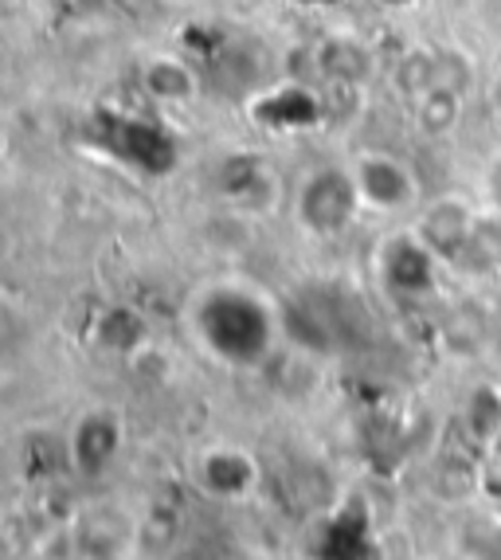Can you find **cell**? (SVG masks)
<instances>
[{
    "mask_svg": "<svg viewBox=\"0 0 501 560\" xmlns=\"http://www.w3.org/2000/svg\"><path fill=\"white\" fill-rule=\"evenodd\" d=\"M361 192L349 165H317L310 168L294 192V215L310 235L334 240L353 224L361 212Z\"/></svg>",
    "mask_w": 501,
    "mask_h": 560,
    "instance_id": "cell-2",
    "label": "cell"
},
{
    "mask_svg": "<svg viewBox=\"0 0 501 560\" xmlns=\"http://www.w3.org/2000/svg\"><path fill=\"white\" fill-rule=\"evenodd\" d=\"M4 153H9V126L0 121V158H4Z\"/></svg>",
    "mask_w": 501,
    "mask_h": 560,
    "instance_id": "cell-11",
    "label": "cell"
},
{
    "mask_svg": "<svg viewBox=\"0 0 501 560\" xmlns=\"http://www.w3.org/2000/svg\"><path fill=\"white\" fill-rule=\"evenodd\" d=\"M411 106H416V126L423 138H451L463 126L466 94L451 86H428L411 94Z\"/></svg>",
    "mask_w": 501,
    "mask_h": 560,
    "instance_id": "cell-6",
    "label": "cell"
},
{
    "mask_svg": "<svg viewBox=\"0 0 501 560\" xmlns=\"http://www.w3.org/2000/svg\"><path fill=\"white\" fill-rule=\"evenodd\" d=\"M161 4H193V0H161Z\"/></svg>",
    "mask_w": 501,
    "mask_h": 560,
    "instance_id": "cell-12",
    "label": "cell"
},
{
    "mask_svg": "<svg viewBox=\"0 0 501 560\" xmlns=\"http://www.w3.org/2000/svg\"><path fill=\"white\" fill-rule=\"evenodd\" d=\"M349 168H353L357 192H361V205L369 208V212L399 215V212L419 208L423 192H419L416 168L404 158H396V153L364 150V153H357V161Z\"/></svg>",
    "mask_w": 501,
    "mask_h": 560,
    "instance_id": "cell-4",
    "label": "cell"
},
{
    "mask_svg": "<svg viewBox=\"0 0 501 560\" xmlns=\"http://www.w3.org/2000/svg\"><path fill=\"white\" fill-rule=\"evenodd\" d=\"M317 67H322V75L329 79V83L357 86L372 75V56L361 39L334 36V39H325L322 51H317Z\"/></svg>",
    "mask_w": 501,
    "mask_h": 560,
    "instance_id": "cell-7",
    "label": "cell"
},
{
    "mask_svg": "<svg viewBox=\"0 0 501 560\" xmlns=\"http://www.w3.org/2000/svg\"><path fill=\"white\" fill-rule=\"evenodd\" d=\"M482 232V212L466 197H439L423 205L416 220V235L439 255V262H463L470 259L474 240Z\"/></svg>",
    "mask_w": 501,
    "mask_h": 560,
    "instance_id": "cell-5",
    "label": "cell"
},
{
    "mask_svg": "<svg viewBox=\"0 0 501 560\" xmlns=\"http://www.w3.org/2000/svg\"><path fill=\"white\" fill-rule=\"evenodd\" d=\"M200 329L205 341L228 361L250 364L259 361L275 341V318L259 299L243 290H220L200 310Z\"/></svg>",
    "mask_w": 501,
    "mask_h": 560,
    "instance_id": "cell-1",
    "label": "cell"
},
{
    "mask_svg": "<svg viewBox=\"0 0 501 560\" xmlns=\"http://www.w3.org/2000/svg\"><path fill=\"white\" fill-rule=\"evenodd\" d=\"M141 83H145V91L158 98V103H188L196 94V75L188 71L185 59L177 56H158L149 59L145 71H141Z\"/></svg>",
    "mask_w": 501,
    "mask_h": 560,
    "instance_id": "cell-8",
    "label": "cell"
},
{
    "mask_svg": "<svg viewBox=\"0 0 501 560\" xmlns=\"http://www.w3.org/2000/svg\"><path fill=\"white\" fill-rule=\"evenodd\" d=\"M376 271H381V282L392 299L423 302L439 290L443 262H439V255L431 252L428 243L416 235V228H411V232H396L381 243Z\"/></svg>",
    "mask_w": 501,
    "mask_h": 560,
    "instance_id": "cell-3",
    "label": "cell"
},
{
    "mask_svg": "<svg viewBox=\"0 0 501 560\" xmlns=\"http://www.w3.org/2000/svg\"><path fill=\"white\" fill-rule=\"evenodd\" d=\"M486 208L493 220H501V158L486 168Z\"/></svg>",
    "mask_w": 501,
    "mask_h": 560,
    "instance_id": "cell-10",
    "label": "cell"
},
{
    "mask_svg": "<svg viewBox=\"0 0 501 560\" xmlns=\"http://www.w3.org/2000/svg\"><path fill=\"white\" fill-rule=\"evenodd\" d=\"M428 86H451V91H470L474 63L458 47H428Z\"/></svg>",
    "mask_w": 501,
    "mask_h": 560,
    "instance_id": "cell-9",
    "label": "cell"
},
{
    "mask_svg": "<svg viewBox=\"0 0 501 560\" xmlns=\"http://www.w3.org/2000/svg\"><path fill=\"white\" fill-rule=\"evenodd\" d=\"M384 4H396V9H399V4H411V0H384Z\"/></svg>",
    "mask_w": 501,
    "mask_h": 560,
    "instance_id": "cell-13",
    "label": "cell"
}]
</instances>
